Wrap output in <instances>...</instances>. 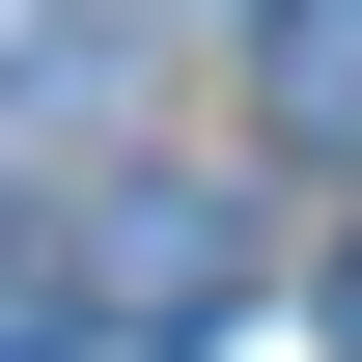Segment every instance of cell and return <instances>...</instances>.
Returning a JSON list of instances; mask_svg holds the SVG:
<instances>
[{"label":"cell","instance_id":"6da1fadb","mask_svg":"<svg viewBox=\"0 0 362 362\" xmlns=\"http://www.w3.org/2000/svg\"><path fill=\"white\" fill-rule=\"evenodd\" d=\"M223 307H251L223 168H112V223H56V334H223Z\"/></svg>","mask_w":362,"mask_h":362},{"label":"cell","instance_id":"7a4b0ae2","mask_svg":"<svg viewBox=\"0 0 362 362\" xmlns=\"http://www.w3.org/2000/svg\"><path fill=\"white\" fill-rule=\"evenodd\" d=\"M251 112L307 168H362V0H251Z\"/></svg>","mask_w":362,"mask_h":362},{"label":"cell","instance_id":"3957f363","mask_svg":"<svg viewBox=\"0 0 362 362\" xmlns=\"http://www.w3.org/2000/svg\"><path fill=\"white\" fill-rule=\"evenodd\" d=\"M334 362H362V251H334Z\"/></svg>","mask_w":362,"mask_h":362}]
</instances>
